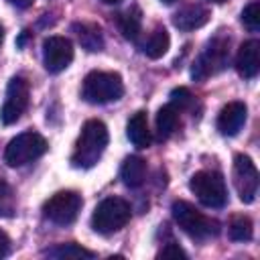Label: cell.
Masks as SVG:
<instances>
[{
  "label": "cell",
  "mask_w": 260,
  "mask_h": 260,
  "mask_svg": "<svg viewBox=\"0 0 260 260\" xmlns=\"http://www.w3.org/2000/svg\"><path fill=\"white\" fill-rule=\"evenodd\" d=\"M116 22H118V28H120V32H122L124 39H128V41H136V39H138L142 20H140V12H138L136 8L118 14Z\"/></svg>",
  "instance_id": "cell-20"
},
{
  "label": "cell",
  "mask_w": 260,
  "mask_h": 260,
  "mask_svg": "<svg viewBox=\"0 0 260 260\" xmlns=\"http://www.w3.org/2000/svg\"><path fill=\"white\" fill-rule=\"evenodd\" d=\"M209 2H215V4H221V2H228V0H209Z\"/></svg>",
  "instance_id": "cell-30"
},
{
  "label": "cell",
  "mask_w": 260,
  "mask_h": 260,
  "mask_svg": "<svg viewBox=\"0 0 260 260\" xmlns=\"http://www.w3.org/2000/svg\"><path fill=\"white\" fill-rule=\"evenodd\" d=\"M130 205L120 199V197H106L104 201L98 203V207L93 209L91 215V228L98 234L110 236L118 230H122L128 221H130Z\"/></svg>",
  "instance_id": "cell-4"
},
{
  "label": "cell",
  "mask_w": 260,
  "mask_h": 260,
  "mask_svg": "<svg viewBox=\"0 0 260 260\" xmlns=\"http://www.w3.org/2000/svg\"><path fill=\"white\" fill-rule=\"evenodd\" d=\"M100 2H104V4H118L120 0H100Z\"/></svg>",
  "instance_id": "cell-29"
},
{
  "label": "cell",
  "mask_w": 260,
  "mask_h": 260,
  "mask_svg": "<svg viewBox=\"0 0 260 260\" xmlns=\"http://www.w3.org/2000/svg\"><path fill=\"white\" fill-rule=\"evenodd\" d=\"M242 22L250 32H258V28H260V2L254 0L242 10Z\"/></svg>",
  "instance_id": "cell-23"
},
{
  "label": "cell",
  "mask_w": 260,
  "mask_h": 260,
  "mask_svg": "<svg viewBox=\"0 0 260 260\" xmlns=\"http://www.w3.org/2000/svg\"><path fill=\"white\" fill-rule=\"evenodd\" d=\"M81 205H83V199L77 191H57L45 201L43 213L49 221L57 225H69L77 219Z\"/></svg>",
  "instance_id": "cell-8"
},
{
  "label": "cell",
  "mask_w": 260,
  "mask_h": 260,
  "mask_svg": "<svg viewBox=\"0 0 260 260\" xmlns=\"http://www.w3.org/2000/svg\"><path fill=\"white\" fill-rule=\"evenodd\" d=\"M179 126V110L169 106H162L156 114V134L160 140H167Z\"/></svg>",
  "instance_id": "cell-18"
},
{
  "label": "cell",
  "mask_w": 260,
  "mask_h": 260,
  "mask_svg": "<svg viewBox=\"0 0 260 260\" xmlns=\"http://www.w3.org/2000/svg\"><path fill=\"white\" fill-rule=\"evenodd\" d=\"M189 189L195 193V197L205 207L219 209V207H223L228 203L225 181L215 171H199V173H195L191 177V181H189Z\"/></svg>",
  "instance_id": "cell-6"
},
{
  "label": "cell",
  "mask_w": 260,
  "mask_h": 260,
  "mask_svg": "<svg viewBox=\"0 0 260 260\" xmlns=\"http://www.w3.org/2000/svg\"><path fill=\"white\" fill-rule=\"evenodd\" d=\"M47 152V140L39 132H22L14 136L4 148V162L8 167H24Z\"/></svg>",
  "instance_id": "cell-5"
},
{
  "label": "cell",
  "mask_w": 260,
  "mask_h": 260,
  "mask_svg": "<svg viewBox=\"0 0 260 260\" xmlns=\"http://www.w3.org/2000/svg\"><path fill=\"white\" fill-rule=\"evenodd\" d=\"M126 136L136 148H148L150 146V130H148V116L144 110H138L130 116L126 124Z\"/></svg>",
  "instance_id": "cell-15"
},
{
  "label": "cell",
  "mask_w": 260,
  "mask_h": 260,
  "mask_svg": "<svg viewBox=\"0 0 260 260\" xmlns=\"http://www.w3.org/2000/svg\"><path fill=\"white\" fill-rule=\"evenodd\" d=\"M228 59H230V37H215L197 57L191 69V77L195 81H203L209 75L219 73L228 65Z\"/></svg>",
  "instance_id": "cell-7"
},
{
  "label": "cell",
  "mask_w": 260,
  "mask_h": 260,
  "mask_svg": "<svg viewBox=\"0 0 260 260\" xmlns=\"http://www.w3.org/2000/svg\"><path fill=\"white\" fill-rule=\"evenodd\" d=\"M193 104V95L187 87H175L171 91V106L177 108V110H185Z\"/></svg>",
  "instance_id": "cell-25"
},
{
  "label": "cell",
  "mask_w": 260,
  "mask_h": 260,
  "mask_svg": "<svg viewBox=\"0 0 260 260\" xmlns=\"http://www.w3.org/2000/svg\"><path fill=\"white\" fill-rule=\"evenodd\" d=\"M209 20V10L201 4H189L185 8H181L175 16H173V24L179 30H195L201 28L203 24H207Z\"/></svg>",
  "instance_id": "cell-14"
},
{
  "label": "cell",
  "mask_w": 260,
  "mask_h": 260,
  "mask_svg": "<svg viewBox=\"0 0 260 260\" xmlns=\"http://www.w3.org/2000/svg\"><path fill=\"white\" fill-rule=\"evenodd\" d=\"M8 2H12V4L18 6V8H26V6H30L35 0H8Z\"/></svg>",
  "instance_id": "cell-28"
},
{
  "label": "cell",
  "mask_w": 260,
  "mask_h": 260,
  "mask_svg": "<svg viewBox=\"0 0 260 260\" xmlns=\"http://www.w3.org/2000/svg\"><path fill=\"white\" fill-rule=\"evenodd\" d=\"M108 128L102 120H87L81 128V134L75 142L71 165L77 169H91L104 154L108 146Z\"/></svg>",
  "instance_id": "cell-1"
},
{
  "label": "cell",
  "mask_w": 260,
  "mask_h": 260,
  "mask_svg": "<svg viewBox=\"0 0 260 260\" xmlns=\"http://www.w3.org/2000/svg\"><path fill=\"white\" fill-rule=\"evenodd\" d=\"M156 256H158V258H187L185 250H183L179 244H175V242L167 244V246H165Z\"/></svg>",
  "instance_id": "cell-26"
},
{
  "label": "cell",
  "mask_w": 260,
  "mask_h": 260,
  "mask_svg": "<svg viewBox=\"0 0 260 260\" xmlns=\"http://www.w3.org/2000/svg\"><path fill=\"white\" fill-rule=\"evenodd\" d=\"M77 28V37H79V43L95 53V51H102L104 49V37H102V28L98 24H91V22H85L81 26H75Z\"/></svg>",
  "instance_id": "cell-19"
},
{
  "label": "cell",
  "mask_w": 260,
  "mask_h": 260,
  "mask_svg": "<svg viewBox=\"0 0 260 260\" xmlns=\"http://www.w3.org/2000/svg\"><path fill=\"white\" fill-rule=\"evenodd\" d=\"M8 252H10V238L4 230H0V258L8 256Z\"/></svg>",
  "instance_id": "cell-27"
},
{
  "label": "cell",
  "mask_w": 260,
  "mask_h": 260,
  "mask_svg": "<svg viewBox=\"0 0 260 260\" xmlns=\"http://www.w3.org/2000/svg\"><path fill=\"white\" fill-rule=\"evenodd\" d=\"M169 45H171L169 32H167L162 26H156V28L146 37V41L142 43V53H144L148 59H160V57L169 51Z\"/></svg>",
  "instance_id": "cell-17"
},
{
  "label": "cell",
  "mask_w": 260,
  "mask_h": 260,
  "mask_svg": "<svg viewBox=\"0 0 260 260\" xmlns=\"http://www.w3.org/2000/svg\"><path fill=\"white\" fill-rule=\"evenodd\" d=\"M0 43H2V26H0Z\"/></svg>",
  "instance_id": "cell-32"
},
{
  "label": "cell",
  "mask_w": 260,
  "mask_h": 260,
  "mask_svg": "<svg viewBox=\"0 0 260 260\" xmlns=\"http://www.w3.org/2000/svg\"><path fill=\"white\" fill-rule=\"evenodd\" d=\"M120 177L124 181L126 187L130 189H136L144 183V177H146V162L144 158L140 156H128L122 165V171H120Z\"/></svg>",
  "instance_id": "cell-16"
},
{
  "label": "cell",
  "mask_w": 260,
  "mask_h": 260,
  "mask_svg": "<svg viewBox=\"0 0 260 260\" xmlns=\"http://www.w3.org/2000/svg\"><path fill=\"white\" fill-rule=\"evenodd\" d=\"M26 108H28V81L24 77H12L8 81L6 100L0 110L2 124H6V126L14 124L16 120H20V116L24 114Z\"/></svg>",
  "instance_id": "cell-10"
},
{
  "label": "cell",
  "mask_w": 260,
  "mask_h": 260,
  "mask_svg": "<svg viewBox=\"0 0 260 260\" xmlns=\"http://www.w3.org/2000/svg\"><path fill=\"white\" fill-rule=\"evenodd\" d=\"M171 211H173V217L179 223V228L193 240H207V238H213L219 234V221L201 213L189 201H183V199L175 201Z\"/></svg>",
  "instance_id": "cell-2"
},
{
  "label": "cell",
  "mask_w": 260,
  "mask_h": 260,
  "mask_svg": "<svg viewBox=\"0 0 260 260\" xmlns=\"http://www.w3.org/2000/svg\"><path fill=\"white\" fill-rule=\"evenodd\" d=\"M14 213V195L8 183L0 177V217H8Z\"/></svg>",
  "instance_id": "cell-24"
},
{
  "label": "cell",
  "mask_w": 260,
  "mask_h": 260,
  "mask_svg": "<svg viewBox=\"0 0 260 260\" xmlns=\"http://www.w3.org/2000/svg\"><path fill=\"white\" fill-rule=\"evenodd\" d=\"M248 116V108L244 102H230L217 114V130L223 136H236Z\"/></svg>",
  "instance_id": "cell-12"
},
{
  "label": "cell",
  "mask_w": 260,
  "mask_h": 260,
  "mask_svg": "<svg viewBox=\"0 0 260 260\" xmlns=\"http://www.w3.org/2000/svg\"><path fill=\"white\" fill-rule=\"evenodd\" d=\"M234 187L242 203H252L258 195V169L248 154L234 156Z\"/></svg>",
  "instance_id": "cell-9"
},
{
  "label": "cell",
  "mask_w": 260,
  "mask_h": 260,
  "mask_svg": "<svg viewBox=\"0 0 260 260\" xmlns=\"http://www.w3.org/2000/svg\"><path fill=\"white\" fill-rule=\"evenodd\" d=\"M47 256L51 258H61V260H79V258H93L95 254L79 244H59L51 250H47Z\"/></svg>",
  "instance_id": "cell-21"
},
{
  "label": "cell",
  "mask_w": 260,
  "mask_h": 260,
  "mask_svg": "<svg viewBox=\"0 0 260 260\" xmlns=\"http://www.w3.org/2000/svg\"><path fill=\"white\" fill-rule=\"evenodd\" d=\"M228 232H230V238L232 240H236V242H248L254 236V223H252V219L248 215H234L230 219Z\"/></svg>",
  "instance_id": "cell-22"
},
{
  "label": "cell",
  "mask_w": 260,
  "mask_h": 260,
  "mask_svg": "<svg viewBox=\"0 0 260 260\" xmlns=\"http://www.w3.org/2000/svg\"><path fill=\"white\" fill-rule=\"evenodd\" d=\"M124 95L122 77L114 71H91L81 85V98L89 104H108Z\"/></svg>",
  "instance_id": "cell-3"
},
{
  "label": "cell",
  "mask_w": 260,
  "mask_h": 260,
  "mask_svg": "<svg viewBox=\"0 0 260 260\" xmlns=\"http://www.w3.org/2000/svg\"><path fill=\"white\" fill-rule=\"evenodd\" d=\"M236 69L244 79H252L260 71V43L256 39L246 41L236 57Z\"/></svg>",
  "instance_id": "cell-13"
},
{
  "label": "cell",
  "mask_w": 260,
  "mask_h": 260,
  "mask_svg": "<svg viewBox=\"0 0 260 260\" xmlns=\"http://www.w3.org/2000/svg\"><path fill=\"white\" fill-rule=\"evenodd\" d=\"M73 61V45L65 37H49L43 43V63L49 73H61Z\"/></svg>",
  "instance_id": "cell-11"
},
{
  "label": "cell",
  "mask_w": 260,
  "mask_h": 260,
  "mask_svg": "<svg viewBox=\"0 0 260 260\" xmlns=\"http://www.w3.org/2000/svg\"><path fill=\"white\" fill-rule=\"evenodd\" d=\"M162 2H167V4H171V2H175V0H162Z\"/></svg>",
  "instance_id": "cell-31"
}]
</instances>
